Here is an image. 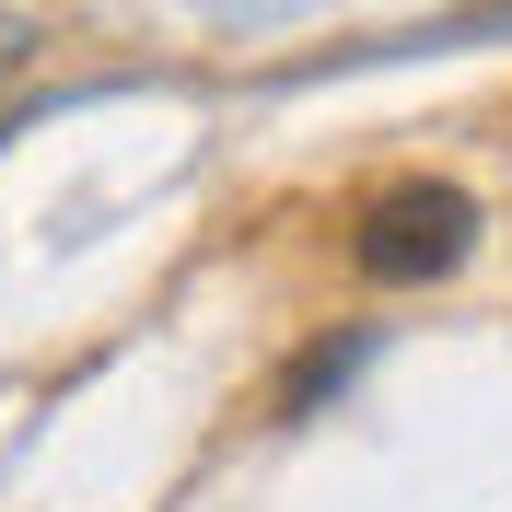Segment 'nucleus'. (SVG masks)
Listing matches in <instances>:
<instances>
[{
    "instance_id": "nucleus-1",
    "label": "nucleus",
    "mask_w": 512,
    "mask_h": 512,
    "mask_svg": "<svg viewBox=\"0 0 512 512\" xmlns=\"http://www.w3.org/2000/svg\"><path fill=\"white\" fill-rule=\"evenodd\" d=\"M466 245H478V198H466V187H443V175L373 187V198H361V222H350L361 280H384V291L454 280V268H466Z\"/></svg>"
},
{
    "instance_id": "nucleus-2",
    "label": "nucleus",
    "mask_w": 512,
    "mask_h": 512,
    "mask_svg": "<svg viewBox=\"0 0 512 512\" xmlns=\"http://www.w3.org/2000/svg\"><path fill=\"white\" fill-rule=\"evenodd\" d=\"M350 373H361V338H326V350H303V373L280 384V419H303L326 384H350Z\"/></svg>"
}]
</instances>
